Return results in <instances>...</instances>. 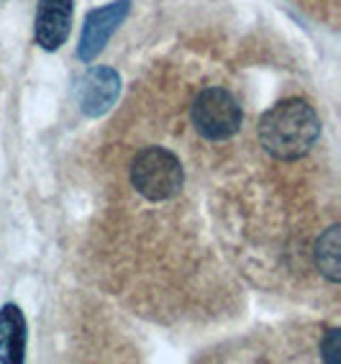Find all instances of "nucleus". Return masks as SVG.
Masks as SVG:
<instances>
[{"instance_id": "nucleus-8", "label": "nucleus", "mask_w": 341, "mask_h": 364, "mask_svg": "<svg viewBox=\"0 0 341 364\" xmlns=\"http://www.w3.org/2000/svg\"><path fill=\"white\" fill-rule=\"evenodd\" d=\"M313 262H315V269H318L331 285H339L341 282V226L339 223L328 226L326 231L315 239Z\"/></svg>"}, {"instance_id": "nucleus-3", "label": "nucleus", "mask_w": 341, "mask_h": 364, "mask_svg": "<svg viewBox=\"0 0 341 364\" xmlns=\"http://www.w3.org/2000/svg\"><path fill=\"white\" fill-rule=\"evenodd\" d=\"M193 129L208 141H229L242 129L244 111L239 100L223 87H205L190 108Z\"/></svg>"}, {"instance_id": "nucleus-5", "label": "nucleus", "mask_w": 341, "mask_h": 364, "mask_svg": "<svg viewBox=\"0 0 341 364\" xmlns=\"http://www.w3.org/2000/svg\"><path fill=\"white\" fill-rule=\"evenodd\" d=\"M77 108L82 116L100 118L121 98V75L113 67H90L77 80Z\"/></svg>"}, {"instance_id": "nucleus-9", "label": "nucleus", "mask_w": 341, "mask_h": 364, "mask_svg": "<svg viewBox=\"0 0 341 364\" xmlns=\"http://www.w3.org/2000/svg\"><path fill=\"white\" fill-rule=\"evenodd\" d=\"M321 359L328 364H336L341 359V331L328 328L326 336L321 338Z\"/></svg>"}, {"instance_id": "nucleus-4", "label": "nucleus", "mask_w": 341, "mask_h": 364, "mask_svg": "<svg viewBox=\"0 0 341 364\" xmlns=\"http://www.w3.org/2000/svg\"><path fill=\"white\" fill-rule=\"evenodd\" d=\"M131 14V0H111L105 6H98L87 11L85 23H82V33L77 41V59L80 62H95L108 46L111 36L121 28L126 18Z\"/></svg>"}, {"instance_id": "nucleus-6", "label": "nucleus", "mask_w": 341, "mask_h": 364, "mask_svg": "<svg viewBox=\"0 0 341 364\" xmlns=\"http://www.w3.org/2000/svg\"><path fill=\"white\" fill-rule=\"evenodd\" d=\"M75 0H39L33 18V41L44 52H60L70 39Z\"/></svg>"}, {"instance_id": "nucleus-7", "label": "nucleus", "mask_w": 341, "mask_h": 364, "mask_svg": "<svg viewBox=\"0 0 341 364\" xmlns=\"http://www.w3.org/2000/svg\"><path fill=\"white\" fill-rule=\"evenodd\" d=\"M28 344L26 316L16 303H6L0 308V362L23 364Z\"/></svg>"}, {"instance_id": "nucleus-1", "label": "nucleus", "mask_w": 341, "mask_h": 364, "mask_svg": "<svg viewBox=\"0 0 341 364\" xmlns=\"http://www.w3.org/2000/svg\"><path fill=\"white\" fill-rule=\"evenodd\" d=\"M256 136L262 149L277 162H298L321 136V118L303 98H285L259 118Z\"/></svg>"}, {"instance_id": "nucleus-2", "label": "nucleus", "mask_w": 341, "mask_h": 364, "mask_svg": "<svg viewBox=\"0 0 341 364\" xmlns=\"http://www.w3.org/2000/svg\"><path fill=\"white\" fill-rule=\"evenodd\" d=\"M131 185L149 203H164L175 198L185 185V169L178 154L164 146H146L134 156L129 169Z\"/></svg>"}]
</instances>
